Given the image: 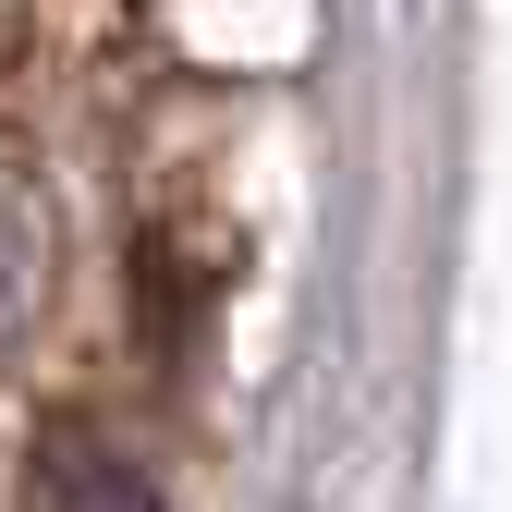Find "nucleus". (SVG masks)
<instances>
[{
    "mask_svg": "<svg viewBox=\"0 0 512 512\" xmlns=\"http://www.w3.org/2000/svg\"><path fill=\"white\" fill-rule=\"evenodd\" d=\"M49 281H61V220L25 171H0V354L49 317Z\"/></svg>",
    "mask_w": 512,
    "mask_h": 512,
    "instance_id": "nucleus-2",
    "label": "nucleus"
},
{
    "mask_svg": "<svg viewBox=\"0 0 512 512\" xmlns=\"http://www.w3.org/2000/svg\"><path fill=\"white\" fill-rule=\"evenodd\" d=\"M25 512H171V500H159V476L122 452V439H98V427H49L37 464H25Z\"/></svg>",
    "mask_w": 512,
    "mask_h": 512,
    "instance_id": "nucleus-1",
    "label": "nucleus"
}]
</instances>
